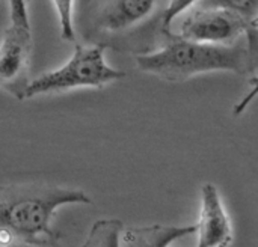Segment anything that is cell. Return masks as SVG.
Segmentation results:
<instances>
[{
  "label": "cell",
  "instance_id": "6da1fadb",
  "mask_svg": "<svg viewBox=\"0 0 258 247\" xmlns=\"http://www.w3.org/2000/svg\"><path fill=\"white\" fill-rule=\"evenodd\" d=\"M255 60L254 38L240 44H204L175 38L160 50L136 56V66L162 80L180 83L215 71L246 74Z\"/></svg>",
  "mask_w": 258,
  "mask_h": 247
},
{
  "label": "cell",
  "instance_id": "7a4b0ae2",
  "mask_svg": "<svg viewBox=\"0 0 258 247\" xmlns=\"http://www.w3.org/2000/svg\"><path fill=\"white\" fill-rule=\"evenodd\" d=\"M92 199L79 189L53 184L0 186V228L27 241H54L53 217L65 205H89Z\"/></svg>",
  "mask_w": 258,
  "mask_h": 247
},
{
  "label": "cell",
  "instance_id": "3957f363",
  "mask_svg": "<svg viewBox=\"0 0 258 247\" xmlns=\"http://www.w3.org/2000/svg\"><path fill=\"white\" fill-rule=\"evenodd\" d=\"M104 53L106 47L103 44H76L73 54L65 63L30 80L24 100L74 89H101L106 85L124 78L125 72L112 68L106 62Z\"/></svg>",
  "mask_w": 258,
  "mask_h": 247
},
{
  "label": "cell",
  "instance_id": "277c9868",
  "mask_svg": "<svg viewBox=\"0 0 258 247\" xmlns=\"http://www.w3.org/2000/svg\"><path fill=\"white\" fill-rule=\"evenodd\" d=\"M9 24L0 41V89L17 100H24L30 83L33 35L27 0H8Z\"/></svg>",
  "mask_w": 258,
  "mask_h": 247
},
{
  "label": "cell",
  "instance_id": "5b68a950",
  "mask_svg": "<svg viewBox=\"0 0 258 247\" xmlns=\"http://www.w3.org/2000/svg\"><path fill=\"white\" fill-rule=\"evenodd\" d=\"M251 23L237 12L222 8L190 9L180 24V38L204 44H233Z\"/></svg>",
  "mask_w": 258,
  "mask_h": 247
},
{
  "label": "cell",
  "instance_id": "8992f818",
  "mask_svg": "<svg viewBox=\"0 0 258 247\" xmlns=\"http://www.w3.org/2000/svg\"><path fill=\"white\" fill-rule=\"evenodd\" d=\"M200 196V216L195 223L197 247H233L234 229L218 186L203 184Z\"/></svg>",
  "mask_w": 258,
  "mask_h": 247
},
{
  "label": "cell",
  "instance_id": "52a82bcc",
  "mask_svg": "<svg viewBox=\"0 0 258 247\" xmlns=\"http://www.w3.org/2000/svg\"><path fill=\"white\" fill-rule=\"evenodd\" d=\"M195 225H162L124 229L122 244L127 247H169L177 240L195 234Z\"/></svg>",
  "mask_w": 258,
  "mask_h": 247
},
{
  "label": "cell",
  "instance_id": "ba28073f",
  "mask_svg": "<svg viewBox=\"0 0 258 247\" xmlns=\"http://www.w3.org/2000/svg\"><path fill=\"white\" fill-rule=\"evenodd\" d=\"M156 0H109L100 15L104 30L116 32L144 20L154 8Z\"/></svg>",
  "mask_w": 258,
  "mask_h": 247
},
{
  "label": "cell",
  "instance_id": "9c48e42d",
  "mask_svg": "<svg viewBox=\"0 0 258 247\" xmlns=\"http://www.w3.org/2000/svg\"><path fill=\"white\" fill-rule=\"evenodd\" d=\"M124 225L118 219L97 220L85 240L79 247H122Z\"/></svg>",
  "mask_w": 258,
  "mask_h": 247
},
{
  "label": "cell",
  "instance_id": "30bf717a",
  "mask_svg": "<svg viewBox=\"0 0 258 247\" xmlns=\"http://www.w3.org/2000/svg\"><path fill=\"white\" fill-rule=\"evenodd\" d=\"M198 6L222 8L237 12L251 23V27L258 18V0H200Z\"/></svg>",
  "mask_w": 258,
  "mask_h": 247
},
{
  "label": "cell",
  "instance_id": "8fae6325",
  "mask_svg": "<svg viewBox=\"0 0 258 247\" xmlns=\"http://www.w3.org/2000/svg\"><path fill=\"white\" fill-rule=\"evenodd\" d=\"M56 15H57V23H59V30H60V38L63 41L74 42L76 41V30H74V0H51Z\"/></svg>",
  "mask_w": 258,
  "mask_h": 247
},
{
  "label": "cell",
  "instance_id": "7c38bea8",
  "mask_svg": "<svg viewBox=\"0 0 258 247\" xmlns=\"http://www.w3.org/2000/svg\"><path fill=\"white\" fill-rule=\"evenodd\" d=\"M200 0H169L163 15H162V32L171 36V26L174 20L183 12L189 11Z\"/></svg>",
  "mask_w": 258,
  "mask_h": 247
},
{
  "label": "cell",
  "instance_id": "4fadbf2b",
  "mask_svg": "<svg viewBox=\"0 0 258 247\" xmlns=\"http://www.w3.org/2000/svg\"><path fill=\"white\" fill-rule=\"evenodd\" d=\"M249 85H251V89L248 91V94H245V95L240 98V101H239V103L234 106V109H233V115H234V116H240V115L249 107V104L258 97V75L249 78Z\"/></svg>",
  "mask_w": 258,
  "mask_h": 247
},
{
  "label": "cell",
  "instance_id": "5bb4252c",
  "mask_svg": "<svg viewBox=\"0 0 258 247\" xmlns=\"http://www.w3.org/2000/svg\"><path fill=\"white\" fill-rule=\"evenodd\" d=\"M6 247H67L62 246L59 243V240H54V241H27V240H15L12 244Z\"/></svg>",
  "mask_w": 258,
  "mask_h": 247
},
{
  "label": "cell",
  "instance_id": "9a60e30c",
  "mask_svg": "<svg viewBox=\"0 0 258 247\" xmlns=\"http://www.w3.org/2000/svg\"><path fill=\"white\" fill-rule=\"evenodd\" d=\"M252 27H258V18L254 21V24H252Z\"/></svg>",
  "mask_w": 258,
  "mask_h": 247
}]
</instances>
